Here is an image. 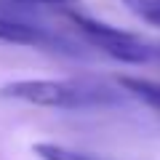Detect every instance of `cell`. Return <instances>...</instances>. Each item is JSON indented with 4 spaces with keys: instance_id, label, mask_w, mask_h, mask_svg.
<instances>
[{
    "instance_id": "obj_1",
    "label": "cell",
    "mask_w": 160,
    "mask_h": 160,
    "mask_svg": "<svg viewBox=\"0 0 160 160\" xmlns=\"http://www.w3.org/2000/svg\"><path fill=\"white\" fill-rule=\"evenodd\" d=\"M0 96L32 104V107H48V109H99L123 102V93L112 91L107 86H99V83L51 80V78L11 80L0 88Z\"/></svg>"
},
{
    "instance_id": "obj_2",
    "label": "cell",
    "mask_w": 160,
    "mask_h": 160,
    "mask_svg": "<svg viewBox=\"0 0 160 160\" xmlns=\"http://www.w3.org/2000/svg\"><path fill=\"white\" fill-rule=\"evenodd\" d=\"M72 24L80 29L91 40L99 51H104L107 56L118 59V62L126 64H147L152 59H158V46H149L142 38H136L133 32H126V29H118L112 24L96 22L91 16H83V13H69Z\"/></svg>"
},
{
    "instance_id": "obj_3",
    "label": "cell",
    "mask_w": 160,
    "mask_h": 160,
    "mask_svg": "<svg viewBox=\"0 0 160 160\" xmlns=\"http://www.w3.org/2000/svg\"><path fill=\"white\" fill-rule=\"evenodd\" d=\"M0 40L3 43H13V46H32V48H48V51H67L72 53L69 40L62 35L51 32L48 27L38 22H29L24 16L0 11Z\"/></svg>"
},
{
    "instance_id": "obj_4",
    "label": "cell",
    "mask_w": 160,
    "mask_h": 160,
    "mask_svg": "<svg viewBox=\"0 0 160 160\" xmlns=\"http://www.w3.org/2000/svg\"><path fill=\"white\" fill-rule=\"evenodd\" d=\"M120 88L123 93L142 99L144 104L160 109V83L158 80H147V78H120Z\"/></svg>"
},
{
    "instance_id": "obj_5",
    "label": "cell",
    "mask_w": 160,
    "mask_h": 160,
    "mask_svg": "<svg viewBox=\"0 0 160 160\" xmlns=\"http://www.w3.org/2000/svg\"><path fill=\"white\" fill-rule=\"evenodd\" d=\"M32 149H35V155L40 160H102L96 155L80 152V149L64 147V144H51V142H38Z\"/></svg>"
},
{
    "instance_id": "obj_6",
    "label": "cell",
    "mask_w": 160,
    "mask_h": 160,
    "mask_svg": "<svg viewBox=\"0 0 160 160\" xmlns=\"http://www.w3.org/2000/svg\"><path fill=\"white\" fill-rule=\"evenodd\" d=\"M123 3H126V8L133 16H139L142 22L160 27V0H123Z\"/></svg>"
},
{
    "instance_id": "obj_7",
    "label": "cell",
    "mask_w": 160,
    "mask_h": 160,
    "mask_svg": "<svg viewBox=\"0 0 160 160\" xmlns=\"http://www.w3.org/2000/svg\"><path fill=\"white\" fill-rule=\"evenodd\" d=\"M19 3H29V6H69L72 0H19Z\"/></svg>"
},
{
    "instance_id": "obj_8",
    "label": "cell",
    "mask_w": 160,
    "mask_h": 160,
    "mask_svg": "<svg viewBox=\"0 0 160 160\" xmlns=\"http://www.w3.org/2000/svg\"><path fill=\"white\" fill-rule=\"evenodd\" d=\"M158 59H160V46H158Z\"/></svg>"
}]
</instances>
